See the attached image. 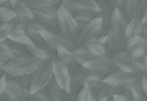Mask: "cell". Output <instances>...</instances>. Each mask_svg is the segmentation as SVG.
Returning a JSON list of instances; mask_svg holds the SVG:
<instances>
[{
  "mask_svg": "<svg viewBox=\"0 0 147 101\" xmlns=\"http://www.w3.org/2000/svg\"><path fill=\"white\" fill-rule=\"evenodd\" d=\"M143 76L135 71H123L115 70L105 77V82L111 87L128 91H141Z\"/></svg>",
  "mask_w": 147,
  "mask_h": 101,
  "instance_id": "6da1fadb",
  "label": "cell"
},
{
  "mask_svg": "<svg viewBox=\"0 0 147 101\" xmlns=\"http://www.w3.org/2000/svg\"><path fill=\"white\" fill-rule=\"evenodd\" d=\"M41 60H39L31 55L21 57H14L5 62L3 70L7 77H17L21 75L32 74Z\"/></svg>",
  "mask_w": 147,
  "mask_h": 101,
  "instance_id": "7a4b0ae2",
  "label": "cell"
},
{
  "mask_svg": "<svg viewBox=\"0 0 147 101\" xmlns=\"http://www.w3.org/2000/svg\"><path fill=\"white\" fill-rule=\"evenodd\" d=\"M54 59L42 60L31 74V85L29 92H37L46 88L53 79L52 61Z\"/></svg>",
  "mask_w": 147,
  "mask_h": 101,
  "instance_id": "3957f363",
  "label": "cell"
},
{
  "mask_svg": "<svg viewBox=\"0 0 147 101\" xmlns=\"http://www.w3.org/2000/svg\"><path fill=\"white\" fill-rule=\"evenodd\" d=\"M57 29L62 36L75 43L78 33V26L73 14L62 4L57 10Z\"/></svg>",
  "mask_w": 147,
  "mask_h": 101,
  "instance_id": "277c9868",
  "label": "cell"
},
{
  "mask_svg": "<svg viewBox=\"0 0 147 101\" xmlns=\"http://www.w3.org/2000/svg\"><path fill=\"white\" fill-rule=\"evenodd\" d=\"M34 20L47 31L59 33L57 29V6L31 8Z\"/></svg>",
  "mask_w": 147,
  "mask_h": 101,
  "instance_id": "5b68a950",
  "label": "cell"
},
{
  "mask_svg": "<svg viewBox=\"0 0 147 101\" xmlns=\"http://www.w3.org/2000/svg\"><path fill=\"white\" fill-rule=\"evenodd\" d=\"M105 77L96 73H90L86 78V84L88 86L89 90L96 101L109 98L111 86L109 85L104 80Z\"/></svg>",
  "mask_w": 147,
  "mask_h": 101,
  "instance_id": "8992f818",
  "label": "cell"
},
{
  "mask_svg": "<svg viewBox=\"0 0 147 101\" xmlns=\"http://www.w3.org/2000/svg\"><path fill=\"white\" fill-rule=\"evenodd\" d=\"M101 33V18L97 16L88 25L78 31L77 40L75 41L76 47H86V45L94 38L100 35Z\"/></svg>",
  "mask_w": 147,
  "mask_h": 101,
  "instance_id": "52a82bcc",
  "label": "cell"
},
{
  "mask_svg": "<svg viewBox=\"0 0 147 101\" xmlns=\"http://www.w3.org/2000/svg\"><path fill=\"white\" fill-rule=\"evenodd\" d=\"M61 4L72 14H100V9L94 0H62Z\"/></svg>",
  "mask_w": 147,
  "mask_h": 101,
  "instance_id": "ba28073f",
  "label": "cell"
},
{
  "mask_svg": "<svg viewBox=\"0 0 147 101\" xmlns=\"http://www.w3.org/2000/svg\"><path fill=\"white\" fill-rule=\"evenodd\" d=\"M41 34L43 38L47 47L49 50H51V51L56 52L59 48L72 50L76 47V45L74 42L71 41L68 39H66V38L62 36L60 33H52L47 30H42L41 32Z\"/></svg>",
  "mask_w": 147,
  "mask_h": 101,
  "instance_id": "9c48e42d",
  "label": "cell"
},
{
  "mask_svg": "<svg viewBox=\"0 0 147 101\" xmlns=\"http://www.w3.org/2000/svg\"><path fill=\"white\" fill-rule=\"evenodd\" d=\"M82 66L90 72L101 75L103 77H107L116 70L111 57H93Z\"/></svg>",
  "mask_w": 147,
  "mask_h": 101,
  "instance_id": "30bf717a",
  "label": "cell"
},
{
  "mask_svg": "<svg viewBox=\"0 0 147 101\" xmlns=\"http://www.w3.org/2000/svg\"><path fill=\"white\" fill-rule=\"evenodd\" d=\"M52 70H53V79L57 84L59 87L66 92L71 90V75L70 70L63 64L57 59L52 61Z\"/></svg>",
  "mask_w": 147,
  "mask_h": 101,
  "instance_id": "8fae6325",
  "label": "cell"
},
{
  "mask_svg": "<svg viewBox=\"0 0 147 101\" xmlns=\"http://www.w3.org/2000/svg\"><path fill=\"white\" fill-rule=\"evenodd\" d=\"M91 72L82 65H77L70 70L71 75V90L70 92L75 96L78 91L86 84V78Z\"/></svg>",
  "mask_w": 147,
  "mask_h": 101,
  "instance_id": "7c38bea8",
  "label": "cell"
},
{
  "mask_svg": "<svg viewBox=\"0 0 147 101\" xmlns=\"http://www.w3.org/2000/svg\"><path fill=\"white\" fill-rule=\"evenodd\" d=\"M128 24L127 19L118 10L114 9L111 14V32L126 45L127 40L125 37L126 27Z\"/></svg>",
  "mask_w": 147,
  "mask_h": 101,
  "instance_id": "4fadbf2b",
  "label": "cell"
},
{
  "mask_svg": "<svg viewBox=\"0 0 147 101\" xmlns=\"http://www.w3.org/2000/svg\"><path fill=\"white\" fill-rule=\"evenodd\" d=\"M7 77V76H6ZM29 91L7 77L6 91L1 101H26Z\"/></svg>",
  "mask_w": 147,
  "mask_h": 101,
  "instance_id": "5bb4252c",
  "label": "cell"
},
{
  "mask_svg": "<svg viewBox=\"0 0 147 101\" xmlns=\"http://www.w3.org/2000/svg\"><path fill=\"white\" fill-rule=\"evenodd\" d=\"M42 30H45V29L35 20L28 22L26 26V34H28V36L29 37V39L32 41L33 45L36 47H39V48L49 50L47 47L43 38L41 34V32Z\"/></svg>",
  "mask_w": 147,
  "mask_h": 101,
  "instance_id": "9a60e30c",
  "label": "cell"
},
{
  "mask_svg": "<svg viewBox=\"0 0 147 101\" xmlns=\"http://www.w3.org/2000/svg\"><path fill=\"white\" fill-rule=\"evenodd\" d=\"M111 58L116 69L123 71H129V72L134 71V70H133V64H132V56L127 50L123 49L121 50V51L114 53Z\"/></svg>",
  "mask_w": 147,
  "mask_h": 101,
  "instance_id": "2e32d148",
  "label": "cell"
},
{
  "mask_svg": "<svg viewBox=\"0 0 147 101\" xmlns=\"http://www.w3.org/2000/svg\"><path fill=\"white\" fill-rule=\"evenodd\" d=\"M147 39L140 36L133 37L126 42L125 50L131 55L132 57H140L145 54Z\"/></svg>",
  "mask_w": 147,
  "mask_h": 101,
  "instance_id": "e0dca14e",
  "label": "cell"
},
{
  "mask_svg": "<svg viewBox=\"0 0 147 101\" xmlns=\"http://www.w3.org/2000/svg\"><path fill=\"white\" fill-rule=\"evenodd\" d=\"M12 10L14 11L15 14H16V17H15L14 20H13V22L28 24V22L34 20V17L32 9L22 1H20L13 5Z\"/></svg>",
  "mask_w": 147,
  "mask_h": 101,
  "instance_id": "ac0fdd59",
  "label": "cell"
},
{
  "mask_svg": "<svg viewBox=\"0 0 147 101\" xmlns=\"http://www.w3.org/2000/svg\"><path fill=\"white\" fill-rule=\"evenodd\" d=\"M47 89L53 101H76L75 96L59 87L54 79L49 84Z\"/></svg>",
  "mask_w": 147,
  "mask_h": 101,
  "instance_id": "d6986e66",
  "label": "cell"
},
{
  "mask_svg": "<svg viewBox=\"0 0 147 101\" xmlns=\"http://www.w3.org/2000/svg\"><path fill=\"white\" fill-rule=\"evenodd\" d=\"M143 26L144 25L142 23L140 16L128 21L127 27H126V32H125L126 40L128 41L129 39H131L133 37L139 36L141 30L143 28Z\"/></svg>",
  "mask_w": 147,
  "mask_h": 101,
  "instance_id": "ffe728a7",
  "label": "cell"
},
{
  "mask_svg": "<svg viewBox=\"0 0 147 101\" xmlns=\"http://www.w3.org/2000/svg\"><path fill=\"white\" fill-rule=\"evenodd\" d=\"M7 40L15 42L26 47H31L34 46L32 41H30L29 37L26 34V29H16L13 31L8 37Z\"/></svg>",
  "mask_w": 147,
  "mask_h": 101,
  "instance_id": "44dd1931",
  "label": "cell"
},
{
  "mask_svg": "<svg viewBox=\"0 0 147 101\" xmlns=\"http://www.w3.org/2000/svg\"><path fill=\"white\" fill-rule=\"evenodd\" d=\"M56 53H57V59L59 62H61L63 64H64L69 70L78 65L71 55V50L65 49V48H59L57 50Z\"/></svg>",
  "mask_w": 147,
  "mask_h": 101,
  "instance_id": "7402d4cb",
  "label": "cell"
},
{
  "mask_svg": "<svg viewBox=\"0 0 147 101\" xmlns=\"http://www.w3.org/2000/svg\"><path fill=\"white\" fill-rule=\"evenodd\" d=\"M71 55L78 65H84L93 58L87 47H75L71 50Z\"/></svg>",
  "mask_w": 147,
  "mask_h": 101,
  "instance_id": "603a6c76",
  "label": "cell"
},
{
  "mask_svg": "<svg viewBox=\"0 0 147 101\" xmlns=\"http://www.w3.org/2000/svg\"><path fill=\"white\" fill-rule=\"evenodd\" d=\"M106 47L109 49V51L113 55L114 53L125 49L126 45L120 41L111 31H109V33L107 34Z\"/></svg>",
  "mask_w": 147,
  "mask_h": 101,
  "instance_id": "cb8c5ba5",
  "label": "cell"
},
{
  "mask_svg": "<svg viewBox=\"0 0 147 101\" xmlns=\"http://www.w3.org/2000/svg\"><path fill=\"white\" fill-rule=\"evenodd\" d=\"M123 15L128 21L139 16L138 1V0H125L124 10Z\"/></svg>",
  "mask_w": 147,
  "mask_h": 101,
  "instance_id": "d4e9b609",
  "label": "cell"
},
{
  "mask_svg": "<svg viewBox=\"0 0 147 101\" xmlns=\"http://www.w3.org/2000/svg\"><path fill=\"white\" fill-rule=\"evenodd\" d=\"M132 64L135 72L147 78V54L140 57H132Z\"/></svg>",
  "mask_w": 147,
  "mask_h": 101,
  "instance_id": "484cf974",
  "label": "cell"
},
{
  "mask_svg": "<svg viewBox=\"0 0 147 101\" xmlns=\"http://www.w3.org/2000/svg\"><path fill=\"white\" fill-rule=\"evenodd\" d=\"M30 8H42V7H50L61 5L62 0H21Z\"/></svg>",
  "mask_w": 147,
  "mask_h": 101,
  "instance_id": "4316f807",
  "label": "cell"
},
{
  "mask_svg": "<svg viewBox=\"0 0 147 101\" xmlns=\"http://www.w3.org/2000/svg\"><path fill=\"white\" fill-rule=\"evenodd\" d=\"M86 47L89 51L92 57H111L112 54L109 51L105 45H87Z\"/></svg>",
  "mask_w": 147,
  "mask_h": 101,
  "instance_id": "83f0119b",
  "label": "cell"
},
{
  "mask_svg": "<svg viewBox=\"0 0 147 101\" xmlns=\"http://www.w3.org/2000/svg\"><path fill=\"white\" fill-rule=\"evenodd\" d=\"M100 15V14H99ZM96 14H92V13H78V14H73L74 19L76 21V24L78 26V31L84 28L86 25H88L93 19H95L97 16Z\"/></svg>",
  "mask_w": 147,
  "mask_h": 101,
  "instance_id": "f1b7e54d",
  "label": "cell"
},
{
  "mask_svg": "<svg viewBox=\"0 0 147 101\" xmlns=\"http://www.w3.org/2000/svg\"><path fill=\"white\" fill-rule=\"evenodd\" d=\"M6 43L11 49L13 57H21V56H25L29 55V52L28 50V47L15 43V42H12L9 40H6Z\"/></svg>",
  "mask_w": 147,
  "mask_h": 101,
  "instance_id": "f546056e",
  "label": "cell"
},
{
  "mask_svg": "<svg viewBox=\"0 0 147 101\" xmlns=\"http://www.w3.org/2000/svg\"><path fill=\"white\" fill-rule=\"evenodd\" d=\"M26 101H53L47 87L37 92H29Z\"/></svg>",
  "mask_w": 147,
  "mask_h": 101,
  "instance_id": "4dcf8cb0",
  "label": "cell"
},
{
  "mask_svg": "<svg viewBox=\"0 0 147 101\" xmlns=\"http://www.w3.org/2000/svg\"><path fill=\"white\" fill-rule=\"evenodd\" d=\"M15 30L14 22L0 23V42H5L7 37Z\"/></svg>",
  "mask_w": 147,
  "mask_h": 101,
  "instance_id": "1f68e13d",
  "label": "cell"
},
{
  "mask_svg": "<svg viewBox=\"0 0 147 101\" xmlns=\"http://www.w3.org/2000/svg\"><path fill=\"white\" fill-rule=\"evenodd\" d=\"M112 11H106V12L100 13V17L101 18V33H100V35H107L111 30V14H112Z\"/></svg>",
  "mask_w": 147,
  "mask_h": 101,
  "instance_id": "d6a6232c",
  "label": "cell"
},
{
  "mask_svg": "<svg viewBox=\"0 0 147 101\" xmlns=\"http://www.w3.org/2000/svg\"><path fill=\"white\" fill-rule=\"evenodd\" d=\"M16 17V14L12 8H5L0 6V23L12 22Z\"/></svg>",
  "mask_w": 147,
  "mask_h": 101,
  "instance_id": "836d02e7",
  "label": "cell"
},
{
  "mask_svg": "<svg viewBox=\"0 0 147 101\" xmlns=\"http://www.w3.org/2000/svg\"><path fill=\"white\" fill-rule=\"evenodd\" d=\"M76 101H96V100L91 93L88 86L85 84L77 93Z\"/></svg>",
  "mask_w": 147,
  "mask_h": 101,
  "instance_id": "e575fe53",
  "label": "cell"
},
{
  "mask_svg": "<svg viewBox=\"0 0 147 101\" xmlns=\"http://www.w3.org/2000/svg\"><path fill=\"white\" fill-rule=\"evenodd\" d=\"M11 80L16 82L19 85L23 87L24 89L28 90L30 89L31 85V74L30 75H21V76H17V77H8Z\"/></svg>",
  "mask_w": 147,
  "mask_h": 101,
  "instance_id": "d590c367",
  "label": "cell"
},
{
  "mask_svg": "<svg viewBox=\"0 0 147 101\" xmlns=\"http://www.w3.org/2000/svg\"><path fill=\"white\" fill-rule=\"evenodd\" d=\"M12 58L14 57H13L11 49L6 43V41L5 42H0V61L7 62Z\"/></svg>",
  "mask_w": 147,
  "mask_h": 101,
  "instance_id": "8d00e7d4",
  "label": "cell"
},
{
  "mask_svg": "<svg viewBox=\"0 0 147 101\" xmlns=\"http://www.w3.org/2000/svg\"><path fill=\"white\" fill-rule=\"evenodd\" d=\"M129 101H147L141 91H126L124 94Z\"/></svg>",
  "mask_w": 147,
  "mask_h": 101,
  "instance_id": "74e56055",
  "label": "cell"
},
{
  "mask_svg": "<svg viewBox=\"0 0 147 101\" xmlns=\"http://www.w3.org/2000/svg\"><path fill=\"white\" fill-rule=\"evenodd\" d=\"M6 85H7V77L5 74H4L3 76L0 77V101L2 100L5 93Z\"/></svg>",
  "mask_w": 147,
  "mask_h": 101,
  "instance_id": "f35d334b",
  "label": "cell"
},
{
  "mask_svg": "<svg viewBox=\"0 0 147 101\" xmlns=\"http://www.w3.org/2000/svg\"><path fill=\"white\" fill-rule=\"evenodd\" d=\"M141 92L147 99V78H142V85H141Z\"/></svg>",
  "mask_w": 147,
  "mask_h": 101,
  "instance_id": "ab89813d",
  "label": "cell"
},
{
  "mask_svg": "<svg viewBox=\"0 0 147 101\" xmlns=\"http://www.w3.org/2000/svg\"><path fill=\"white\" fill-rule=\"evenodd\" d=\"M138 10H139V16L144 11V10L147 6V0H138Z\"/></svg>",
  "mask_w": 147,
  "mask_h": 101,
  "instance_id": "60d3db41",
  "label": "cell"
},
{
  "mask_svg": "<svg viewBox=\"0 0 147 101\" xmlns=\"http://www.w3.org/2000/svg\"><path fill=\"white\" fill-rule=\"evenodd\" d=\"M111 98H112V101H129L128 98L124 94L114 95Z\"/></svg>",
  "mask_w": 147,
  "mask_h": 101,
  "instance_id": "b9f144b4",
  "label": "cell"
},
{
  "mask_svg": "<svg viewBox=\"0 0 147 101\" xmlns=\"http://www.w3.org/2000/svg\"><path fill=\"white\" fill-rule=\"evenodd\" d=\"M140 18H141V20H142L143 25H144V26H147V6L144 10V11L141 13Z\"/></svg>",
  "mask_w": 147,
  "mask_h": 101,
  "instance_id": "7bdbcfd3",
  "label": "cell"
},
{
  "mask_svg": "<svg viewBox=\"0 0 147 101\" xmlns=\"http://www.w3.org/2000/svg\"><path fill=\"white\" fill-rule=\"evenodd\" d=\"M0 6L5 8H12L11 0H0Z\"/></svg>",
  "mask_w": 147,
  "mask_h": 101,
  "instance_id": "ee69618b",
  "label": "cell"
},
{
  "mask_svg": "<svg viewBox=\"0 0 147 101\" xmlns=\"http://www.w3.org/2000/svg\"><path fill=\"white\" fill-rule=\"evenodd\" d=\"M139 36L142 37V38H144V39H147V26H144V25Z\"/></svg>",
  "mask_w": 147,
  "mask_h": 101,
  "instance_id": "f6af8a7d",
  "label": "cell"
},
{
  "mask_svg": "<svg viewBox=\"0 0 147 101\" xmlns=\"http://www.w3.org/2000/svg\"><path fill=\"white\" fill-rule=\"evenodd\" d=\"M5 64V62H2V61H0V77L1 76H3L4 74H5V72H4V70H3V67H4V64Z\"/></svg>",
  "mask_w": 147,
  "mask_h": 101,
  "instance_id": "bcb514c9",
  "label": "cell"
},
{
  "mask_svg": "<svg viewBox=\"0 0 147 101\" xmlns=\"http://www.w3.org/2000/svg\"><path fill=\"white\" fill-rule=\"evenodd\" d=\"M20 1H21V0H11V5H12V6H13L15 4H17V3L20 2Z\"/></svg>",
  "mask_w": 147,
  "mask_h": 101,
  "instance_id": "7dc6e473",
  "label": "cell"
},
{
  "mask_svg": "<svg viewBox=\"0 0 147 101\" xmlns=\"http://www.w3.org/2000/svg\"><path fill=\"white\" fill-rule=\"evenodd\" d=\"M99 101H110V98H105L103 99H100Z\"/></svg>",
  "mask_w": 147,
  "mask_h": 101,
  "instance_id": "c3c4849f",
  "label": "cell"
},
{
  "mask_svg": "<svg viewBox=\"0 0 147 101\" xmlns=\"http://www.w3.org/2000/svg\"><path fill=\"white\" fill-rule=\"evenodd\" d=\"M145 54H147V43H146V50H145Z\"/></svg>",
  "mask_w": 147,
  "mask_h": 101,
  "instance_id": "681fc988",
  "label": "cell"
},
{
  "mask_svg": "<svg viewBox=\"0 0 147 101\" xmlns=\"http://www.w3.org/2000/svg\"><path fill=\"white\" fill-rule=\"evenodd\" d=\"M94 1L96 2V1H100V0H94Z\"/></svg>",
  "mask_w": 147,
  "mask_h": 101,
  "instance_id": "f907efd6",
  "label": "cell"
},
{
  "mask_svg": "<svg viewBox=\"0 0 147 101\" xmlns=\"http://www.w3.org/2000/svg\"><path fill=\"white\" fill-rule=\"evenodd\" d=\"M110 101H112V98H110Z\"/></svg>",
  "mask_w": 147,
  "mask_h": 101,
  "instance_id": "816d5d0a",
  "label": "cell"
}]
</instances>
